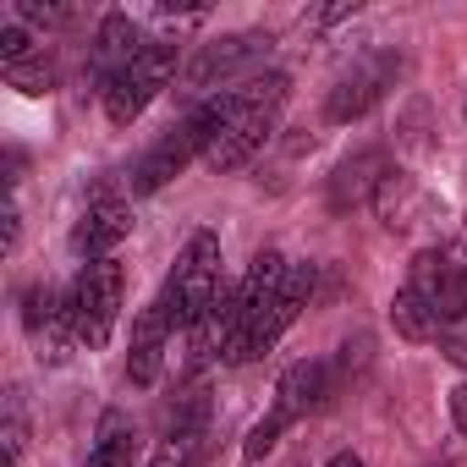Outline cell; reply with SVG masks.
Returning <instances> with one entry per match:
<instances>
[{
    "label": "cell",
    "mask_w": 467,
    "mask_h": 467,
    "mask_svg": "<svg viewBox=\"0 0 467 467\" xmlns=\"http://www.w3.org/2000/svg\"><path fill=\"white\" fill-rule=\"evenodd\" d=\"M192 462H198V440H176V434H165V445L154 451L149 467H192Z\"/></svg>",
    "instance_id": "d6986e66"
},
{
    "label": "cell",
    "mask_w": 467,
    "mask_h": 467,
    "mask_svg": "<svg viewBox=\"0 0 467 467\" xmlns=\"http://www.w3.org/2000/svg\"><path fill=\"white\" fill-rule=\"evenodd\" d=\"M116 314H121V265L116 259H88L67 292V319H72V336L78 347H105L110 330H116Z\"/></svg>",
    "instance_id": "277c9868"
},
{
    "label": "cell",
    "mask_w": 467,
    "mask_h": 467,
    "mask_svg": "<svg viewBox=\"0 0 467 467\" xmlns=\"http://www.w3.org/2000/svg\"><path fill=\"white\" fill-rule=\"evenodd\" d=\"M17 17L34 23V28H61V23H67V6H39V0H23Z\"/></svg>",
    "instance_id": "44dd1931"
},
{
    "label": "cell",
    "mask_w": 467,
    "mask_h": 467,
    "mask_svg": "<svg viewBox=\"0 0 467 467\" xmlns=\"http://www.w3.org/2000/svg\"><path fill=\"white\" fill-rule=\"evenodd\" d=\"M23 325H28V330H34V341L45 347L39 358H50V363H61V358H67V347H78L72 319H67V297H56L50 286H34V292L23 297Z\"/></svg>",
    "instance_id": "8fae6325"
},
{
    "label": "cell",
    "mask_w": 467,
    "mask_h": 467,
    "mask_svg": "<svg viewBox=\"0 0 467 467\" xmlns=\"http://www.w3.org/2000/svg\"><path fill=\"white\" fill-rule=\"evenodd\" d=\"M325 467H363V456H358V451H336Z\"/></svg>",
    "instance_id": "603a6c76"
},
{
    "label": "cell",
    "mask_w": 467,
    "mask_h": 467,
    "mask_svg": "<svg viewBox=\"0 0 467 467\" xmlns=\"http://www.w3.org/2000/svg\"><path fill=\"white\" fill-rule=\"evenodd\" d=\"M270 34H231V39H214V45H198V56L187 61V83L192 88H214L225 78H237L248 67H259L270 56Z\"/></svg>",
    "instance_id": "52a82bcc"
},
{
    "label": "cell",
    "mask_w": 467,
    "mask_h": 467,
    "mask_svg": "<svg viewBox=\"0 0 467 467\" xmlns=\"http://www.w3.org/2000/svg\"><path fill=\"white\" fill-rule=\"evenodd\" d=\"M143 50H149V45L138 39L132 17H127V12H110V17L99 23V34H94V78H99V88H105V83H116V78H121Z\"/></svg>",
    "instance_id": "7c38bea8"
},
{
    "label": "cell",
    "mask_w": 467,
    "mask_h": 467,
    "mask_svg": "<svg viewBox=\"0 0 467 467\" xmlns=\"http://www.w3.org/2000/svg\"><path fill=\"white\" fill-rule=\"evenodd\" d=\"M286 423H292V418H286V412H270V418H265V423H254V429H248V445H243V456H248V462H259V456H270V451H275V440H281V429H286Z\"/></svg>",
    "instance_id": "ac0fdd59"
},
{
    "label": "cell",
    "mask_w": 467,
    "mask_h": 467,
    "mask_svg": "<svg viewBox=\"0 0 467 467\" xmlns=\"http://www.w3.org/2000/svg\"><path fill=\"white\" fill-rule=\"evenodd\" d=\"M379 182H385V160H379V154H358V160H347L341 176H336V209L363 203L368 192H379Z\"/></svg>",
    "instance_id": "9a60e30c"
},
{
    "label": "cell",
    "mask_w": 467,
    "mask_h": 467,
    "mask_svg": "<svg viewBox=\"0 0 467 467\" xmlns=\"http://www.w3.org/2000/svg\"><path fill=\"white\" fill-rule=\"evenodd\" d=\"M440 352H445V363H456V368L467 374V314L440 330Z\"/></svg>",
    "instance_id": "ffe728a7"
},
{
    "label": "cell",
    "mask_w": 467,
    "mask_h": 467,
    "mask_svg": "<svg viewBox=\"0 0 467 467\" xmlns=\"http://www.w3.org/2000/svg\"><path fill=\"white\" fill-rule=\"evenodd\" d=\"M127 231H132V209L121 192H94L83 220H78V248L88 259H110L116 243H127Z\"/></svg>",
    "instance_id": "9c48e42d"
},
{
    "label": "cell",
    "mask_w": 467,
    "mask_h": 467,
    "mask_svg": "<svg viewBox=\"0 0 467 467\" xmlns=\"http://www.w3.org/2000/svg\"><path fill=\"white\" fill-rule=\"evenodd\" d=\"M132 418L127 412H105L99 418V434H94V451H88V467H132Z\"/></svg>",
    "instance_id": "5bb4252c"
},
{
    "label": "cell",
    "mask_w": 467,
    "mask_h": 467,
    "mask_svg": "<svg viewBox=\"0 0 467 467\" xmlns=\"http://www.w3.org/2000/svg\"><path fill=\"white\" fill-rule=\"evenodd\" d=\"M390 325H396V336H407V341H440V330H445V319H440L429 303H418L407 286H401L396 303H390Z\"/></svg>",
    "instance_id": "2e32d148"
},
{
    "label": "cell",
    "mask_w": 467,
    "mask_h": 467,
    "mask_svg": "<svg viewBox=\"0 0 467 467\" xmlns=\"http://www.w3.org/2000/svg\"><path fill=\"white\" fill-rule=\"evenodd\" d=\"M451 418H456V429L467 434V379H462V385L451 390Z\"/></svg>",
    "instance_id": "7402d4cb"
},
{
    "label": "cell",
    "mask_w": 467,
    "mask_h": 467,
    "mask_svg": "<svg viewBox=\"0 0 467 467\" xmlns=\"http://www.w3.org/2000/svg\"><path fill=\"white\" fill-rule=\"evenodd\" d=\"M220 121H225V88H220V94H209V99H203L182 127H171V132H165V138L138 160L132 187H138V192H160V187H165L171 176H182L198 154H209V143L220 138Z\"/></svg>",
    "instance_id": "3957f363"
},
{
    "label": "cell",
    "mask_w": 467,
    "mask_h": 467,
    "mask_svg": "<svg viewBox=\"0 0 467 467\" xmlns=\"http://www.w3.org/2000/svg\"><path fill=\"white\" fill-rule=\"evenodd\" d=\"M171 314H165V303L154 297L143 314H138V325H132V347H127V379L132 385H154L160 379V363H165V341H171Z\"/></svg>",
    "instance_id": "30bf717a"
},
{
    "label": "cell",
    "mask_w": 467,
    "mask_h": 467,
    "mask_svg": "<svg viewBox=\"0 0 467 467\" xmlns=\"http://www.w3.org/2000/svg\"><path fill=\"white\" fill-rule=\"evenodd\" d=\"M407 292H412L418 303H429L445 325L467 314V281H462L456 254H445V248H423V254L412 259V270H407Z\"/></svg>",
    "instance_id": "8992f818"
},
{
    "label": "cell",
    "mask_w": 467,
    "mask_h": 467,
    "mask_svg": "<svg viewBox=\"0 0 467 467\" xmlns=\"http://www.w3.org/2000/svg\"><path fill=\"white\" fill-rule=\"evenodd\" d=\"M176 78V45H165V39H154L116 83H105L99 94H105V116L116 121V127H132L149 105H154V94L165 88Z\"/></svg>",
    "instance_id": "5b68a950"
},
{
    "label": "cell",
    "mask_w": 467,
    "mask_h": 467,
    "mask_svg": "<svg viewBox=\"0 0 467 467\" xmlns=\"http://www.w3.org/2000/svg\"><path fill=\"white\" fill-rule=\"evenodd\" d=\"M160 303H165L171 325L187 330V336L209 319V308L220 303V237H214V231H192V237H187V248H182Z\"/></svg>",
    "instance_id": "7a4b0ae2"
},
{
    "label": "cell",
    "mask_w": 467,
    "mask_h": 467,
    "mask_svg": "<svg viewBox=\"0 0 467 467\" xmlns=\"http://www.w3.org/2000/svg\"><path fill=\"white\" fill-rule=\"evenodd\" d=\"M390 72H396L390 56H363V61H352V67L336 78V88H330V99H325V116H330V121H358V116L385 94Z\"/></svg>",
    "instance_id": "ba28073f"
},
{
    "label": "cell",
    "mask_w": 467,
    "mask_h": 467,
    "mask_svg": "<svg viewBox=\"0 0 467 467\" xmlns=\"http://www.w3.org/2000/svg\"><path fill=\"white\" fill-rule=\"evenodd\" d=\"M275 396H281L275 412H286V418H308V412H319V407L330 401V363H319V358L292 363V368L281 374Z\"/></svg>",
    "instance_id": "4fadbf2b"
},
{
    "label": "cell",
    "mask_w": 467,
    "mask_h": 467,
    "mask_svg": "<svg viewBox=\"0 0 467 467\" xmlns=\"http://www.w3.org/2000/svg\"><path fill=\"white\" fill-rule=\"evenodd\" d=\"M286 88L292 83L281 72H265V78H248L237 88H225V121H220V138L209 143L203 165L209 171H243L265 149V138L275 132V116L286 105Z\"/></svg>",
    "instance_id": "6da1fadb"
},
{
    "label": "cell",
    "mask_w": 467,
    "mask_h": 467,
    "mask_svg": "<svg viewBox=\"0 0 467 467\" xmlns=\"http://www.w3.org/2000/svg\"><path fill=\"white\" fill-rule=\"evenodd\" d=\"M0 72H6V83L23 88V94H50V88H56V67L45 61V50L23 56V61H12V67H0Z\"/></svg>",
    "instance_id": "e0dca14e"
},
{
    "label": "cell",
    "mask_w": 467,
    "mask_h": 467,
    "mask_svg": "<svg viewBox=\"0 0 467 467\" xmlns=\"http://www.w3.org/2000/svg\"><path fill=\"white\" fill-rule=\"evenodd\" d=\"M6 467H17V456H6Z\"/></svg>",
    "instance_id": "cb8c5ba5"
}]
</instances>
